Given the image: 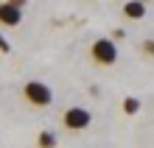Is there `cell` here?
Segmentation results:
<instances>
[{
	"mask_svg": "<svg viewBox=\"0 0 154 148\" xmlns=\"http://www.w3.org/2000/svg\"><path fill=\"white\" fill-rule=\"evenodd\" d=\"M118 39H126V31L123 28H115L112 31V42H118Z\"/></svg>",
	"mask_w": 154,
	"mask_h": 148,
	"instance_id": "9c48e42d",
	"label": "cell"
},
{
	"mask_svg": "<svg viewBox=\"0 0 154 148\" xmlns=\"http://www.w3.org/2000/svg\"><path fill=\"white\" fill-rule=\"evenodd\" d=\"M143 50H146L149 56H154V39H146V42H143Z\"/></svg>",
	"mask_w": 154,
	"mask_h": 148,
	"instance_id": "30bf717a",
	"label": "cell"
},
{
	"mask_svg": "<svg viewBox=\"0 0 154 148\" xmlns=\"http://www.w3.org/2000/svg\"><path fill=\"white\" fill-rule=\"evenodd\" d=\"M123 14L129 17V20H143V17H146V3L129 0V3H123Z\"/></svg>",
	"mask_w": 154,
	"mask_h": 148,
	"instance_id": "5b68a950",
	"label": "cell"
},
{
	"mask_svg": "<svg viewBox=\"0 0 154 148\" xmlns=\"http://www.w3.org/2000/svg\"><path fill=\"white\" fill-rule=\"evenodd\" d=\"M23 95L25 101H28L31 106H51V101H53V92L48 89V84H42V81H25V87H23Z\"/></svg>",
	"mask_w": 154,
	"mask_h": 148,
	"instance_id": "6da1fadb",
	"label": "cell"
},
{
	"mask_svg": "<svg viewBox=\"0 0 154 148\" xmlns=\"http://www.w3.org/2000/svg\"><path fill=\"white\" fill-rule=\"evenodd\" d=\"M23 20V0L17 3V0H8V3H0V23L8 25V28H14V25H20Z\"/></svg>",
	"mask_w": 154,
	"mask_h": 148,
	"instance_id": "277c9868",
	"label": "cell"
},
{
	"mask_svg": "<svg viewBox=\"0 0 154 148\" xmlns=\"http://www.w3.org/2000/svg\"><path fill=\"white\" fill-rule=\"evenodd\" d=\"M62 123H65V128H70V131H84V128L93 123V115H90L84 106H70L65 112V117H62Z\"/></svg>",
	"mask_w": 154,
	"mask_h": 148,
	"instance_id": "3957f363",
	"label": "cell"
},
{
	"mask_svg": "<svg viewBox=\"0 0 154 148\" xmlns=\"http://www.w3.org/2000/svg\"><path fill=\"white\" fill-rule=\"evenodd\" d=\"M90 56H93L98 64H115L118 62V48L109 36H104V39H95L93 48H90Z\"/></svg>",
	"mask_w": 154,
	"mask_h": 148,
	"instance_id": "7a4b0ae2",
	"label": "cell"
},
{
	"mask_svg": "<svg viewBox=\"0 0 154 148\" xmlns=\"http://www.w3.org/2000/svg\"><path fill=\"white\" fill-rule=\"evenodd\" d=\"M123 112H126V115H137V112H140V101L132 98V95L123 98Z\"/></svg>",
	"mask_w": 154,
	"mask_h": 148,
	"instance_id": "52a82bcc",
	"label": "cell"
},
{
	"mask_svg": "<svg viewBox=\"0 0 154 148\" xmlns=\"http://www.w3.org/2000/svg\"><path fill=\"white\" fill-rule=\"evenodd\" d=\"M37 145L39 148H56V134H53V131H39Z\"/></svg>",
	"mask_w": 154,
	"mask_h": 148,
	"instance_id": "8992f818",
	"label": "cell"
},
{
	"mask_svg": "<svg viewBox=\"0 0 154 148\" xmlns=\"http://www.w3.org/2000/svg\"><path fill=\"white\" fill-rule=\"evenodd\" d=\"M8 50H11V45H8V39L0 34V53H8Z\"/></svg>",
	"mask_w": 154,
	"mask_h": 148,
	"instance_id": "ba28073f",
	"label": "cell"
}]
</instances>
